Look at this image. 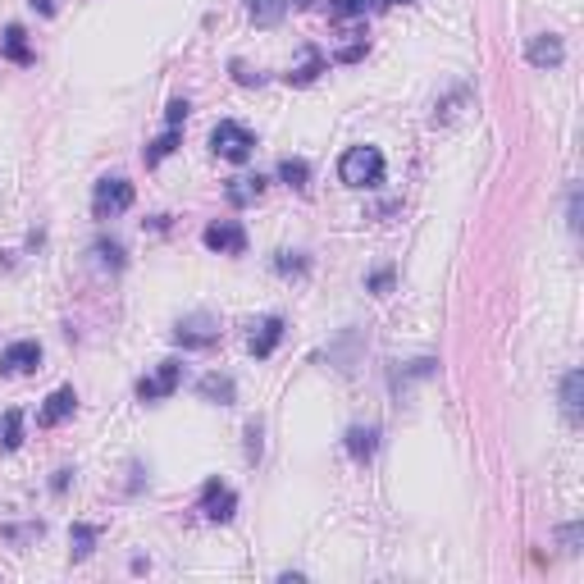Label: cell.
<instances>
[{"label":"cell","mask_w":584,"mask_h":584,"mask_svg":"<svg viewBox=\"0 0 584 584\" xmlns=\"http://www.w3.org/2000/svg\"><path fill=\"white\" fill-rule=\"evenodd\" d=\"M210 146H215V155H224V160L243 165V160H251V151H256V133L243 128V124H233V119H224V124H215Z\"/></svg>","instance_id":"cell-2"},{"label":"cell","mask_w":584,"mask_h":584,"mask_svg":"<svg viewBox=\"0 0 584 584\" xmlns=\"http://www.w3.org/2000/svg\"><path fill=\"white\" fill-rule=\"evenodd\" d=\"M297 5H301V10H310V5H316V0H297Z\"/></svg>","instance_id":"cell-36"},{"label":"cell","mask_w":584,"mask_h":584,"mask_svg":"<svg viewBox=\"0 0 584 584\" xmlns=\"http://www.w3.org/2000/svg\"><path fill=\"white\" fill-rule=\"evenodd\" d=\"M247 14L256 28H275L288 14V0H247Z\"/></svg>","instance_id":"cell-19"},{"label":"cell","mask_w":584,"mask_h":584,"mask_svg":"<svg viewBox=\"0 0 584 584\" xmlns=\"http://www.w3.org/2000/svg\"><path fill=\"white\" fill-rule=\"evenodd\" d=\"M187 110H192V105H187L183 96H174V101H169V110H165V124H169V128H183V119H187Z\"/></svg>","instance_id":"cell-26"},{"label":"cell","mask_w":584,"mask_h":584,"mask_svg":"<svg viewBox=\"0 0 584 584\" xmlns=\"http://www.w3.org/2000/svg\"><path fill=\"white\" fill-rule=\"evenodd\" d=\"M580 534H584L580 525H566V530H562V543H566V553H575V548H580Z\"/></svg>","instance_id":"cell-30"},{"label":"cell","mask_w":584,"mask_h":584,"mask_svg":"<svg viewBox=\"0 0 584 584\" xmlns=\"http://www.w3.org/2000/svg\"><path fill=\"white\" fill-rule=\"evenodd\" d=\"M325 64H329V60H325L316 46H306V60L288 73V83H292V87H310V83H316V78L325 73Z\"/></svg>","instance_id":"cell-16"},{"label":"cell","mask_w":584,"mask_h":584,"mask_svg":"<svg viewBox=\"0 0 584 584\" xmlns=\"http://www.w3.org/2000/svg\"><path fill=\"white\" fill-rule=\"evenodd\" d=\"M37 366H42V347H37L32 338L10 342L5 352H0V374H28V370H37Z\"/></svg>","instance_id":"cell-8"},{"label":"cell","mask_w":584,"mask_h":584,"mask_svg":"<svg viewBox=\"0 0 584 584\" xmlns=\"http://www.w3.org/2000/svg\"><path fill=\"white\" fill-rule=\"evenodd\" d=\"M133 206V183L128 178H101L92 192V215L96 219H114Z\"/></svg>","instance_id":"cell-3"},{"label":"cell","mask_w":584,"mask_h":584,"mask_svg":"<svg viewBox=\"0 0 584 584\" xmlns=\"http://www.w3.org/2000/svg\"><path fill=\"white\" fill-rule=\"evenodd\" d=\"M525 60H530L534 69H557V64L566 60V46H562V37H557V32H539V37H530V46H525Z\"/></svg>","instance_id":"cell-9"},{"label":"cell","mask_w":584,"mask_h":584,"mask_svg":"<svg viewBox=\"0 0 584 584\" xmlns=\"http://www.w3.org/2000/svg\"><path fill=\"white\" fill-rule=\"evenodd\" d=\"M347 452H352L357 461H370L379 452V430H374V424H357V430H347Z\"/></svg>","instance_id":"cell-13"},{"label":"cell","mask_w":584,"mask_h":584,"mask_svg":"<svg viewBox=\"0 0 584 584\" xmlns=\"http://www.w3.org/2000/svg\"><path fill=\"white\" fill-rule=\"evenodd\" d=\"M92 256H96L101 269H124V247H119V243H105V238H101V243L92 247Z\"/></svg>","instance_id":"cell-23"},{"label":"cell","mask_w":584,"mask_h":584,"mask_svg":"<svg viewBox=\"0 0 584 584\" xmlns=\"http://www.w3.org/2000/svg\"><path fill=\"white\" fill-rule=\"evenodd\" d=\"M174 342L178 347H210V342H219V320L210 310H192V316H183L174 325Z\"/></svg>","instance_id":"cell-4"},{"label":"cell","mask_w":584,"mask_h":584,"mask_svg":"<svg viewBox=\"0 0 584 584\" xmlns=\"http://www.w3.org/2000/svg\"><path fill=\"white\" fill-rule=\"evenodd\" d=\"M73 411H78V393H73V388H55V393L42 402V411H37V424L55 430V424H64Z\"/></svg>","instance_id":"cell-10"},{"label":"cell","mask_w":584,"mask_h":584,"mask_svg":"<svg viewBox=\"0 0 584 584\" xmlns=\"http://www.w3.org/2000/svg\"><path fill=\"white\" fill-rule=\"evenodd\" d=\"M233 73H238V83H243V87L260 83V73H251V69H243V64H233Z\"/></svg>","instance_id":"cell-31"},{"label":"cell","mask_w":584,"mask_h":584,"mask_svg":"<svg viewBox=\"0 0 584 584\" xmlns=\"http://www.w3.org/2000/svg\"><path fill=\"white\" fill-rule=\"evenodd\" d=\"M279 178H284L288 187L306 192V183H310V165L301 160V155H288V160H279Z\"/></svg>","instance_id":"cell-21"},{"label":"cell","mask_w":584,"mask_h":584,"mask_svg":"<svg viewBox=\"0 0 584 584\" xmlns=\"http://www.w3.org/2000/svg\"><path fill=\"white\" fill-rule=\"evenodd\" d=\"M279 342H284V320H279V316L251 325V357H269Z\"/></svg>","instance_id":"cell-12"},{"label":"cell","mask_w":584,"mask_h":584,"mask_svg":"<svg viewBox=\"0 0 584 584\" xmlns=\"http://www.w3.org/2000/svg\"><path fill=\"white\" fill-rule=\"evenodd\" d=\"M260 192H265V178L256 174V178H228L224 197H228L233 206H251V202H260Z\"/></svg>","instance_id":"cell-17"},{"label":"cell","mask_w":584,"mask_h":584,"mask_svg":"<svg viewBox=\"0 0 584 584\" xmlns=\"http://www.w3.org/2000/svg\"><path fill=\"white\" fill-rule=\"evenodd\" d=\"M388 288H393V269H379V275H370V292H388Z\"/></svg>","instance_id":"cell-29"},{"label":"cell","mask_w":584,"mask_h":584,"mask_svg":"<svg viewBox=\"0 0 584 584\" xmlns=\"http://www.w3.org/2000/svg\"><path fill=\"white\" fill-rule=\"evenodd\" d=\"M233 512H238V493H233L224 480H206L202 484V516L215 525H228Z\"/></svg>","instance_id":"cell-5"},{"label":"cell","mask_w":584,"mask_h":584,"mask_svg":"<svg viewBox=\"0 0 584 584\" xmlns=\"http://www.w3.org/2000/svg\"><path fill=\"white\" fill-rule=\"evenodd\" d=\"M0 51H5V60L10 64H32L37 55H32V46H28V32L19 28V23H10L5 28V42H0Z\"/></svg>","instance_id":"cell-14"},{"label":"cell","mask_w":584,"mask_h":584,"mask_svg":"<svg viewBox=\"0 0 584 584\" xmlns=\"http://www.w3.org/2000/svg\"><path fill=\"white\" fill-rule=\"evenodd\" d=\"M0 448H5V452L23 448V415L19 411H5V420H0Z\"/></svg>","instance_id":"cell-22"},{"label":"cell","mask_w":584,"mask_h":584,"mask_svg":"<svg viewBox=\"0 0 584 584\" xmlns=\"http://www.w3.org/2000/svg\"><path fill=\"white\" fill-rule=\"evenodd\" d=\"M178 142H183V128H165L155 142H146V151H142V160H146V169H155L165 160V155H174L178 151Z\"/></svg>","instance_id":"cell-15"},{"label":"cell","mask_w":584,"mask_h":584,"mask_svg":"<svg viewBox=\"0 0 584 584\" xmlns=\"http://www.w3.org/2000/svg\"><path fill=\"white\" fill-rule=\"evenodd\" d=\"M338 178L347 187H379L383 183V151L379 146H347L338 160Z\"/></svg>","instance_id":"cell-1"},{"label":"cell","mask_w":584,"mask_h":584,"mask_svg":"<svg viewBox=\"0 0 584 584\" xmlns=\"http://www.w3.org/2000/svg\"><path fill=\"white\" fill-rule=\"evenodd\" d=\"M366 51H370V42H366V37H352L347 46H338V55H333V60H338V64H357Z\"/></svg>","instance_id":"cell-24"},{"label":"cell","mask_w":584,"mask_h":584,"mask_svg":"<svg viewBox=\"0 0 584 584\" xmlns=\"http://www.w3.org/2000/svg\"><path fill=\"white\" fill-rule=\"evenodd\" d=\"M197 393L206 402H215V407H233V402H238V383H233V374H202Z\"/></svg>","instance_id":"cell-11"},{"label":"cell","mask_w":584,"mask_h":584,"mask_svg":"<svg viewBox=\"0 0 584 584\" xmlns=\"http://www.w3.org/2000/svg\"><path fill=\"white\" fill-rule=\"evenodd\" d=\"M379 5H411V0H379Z\"/></svg>","instance_id":"cell-35"},{"label":"cell","mask_w":584,"mask_h":584,"mask_svg":"<svg viewBox=\"0 0 584 584\" xmlns=\"http://www.w3.org/2000/svg\"><path fill=\"white\" fill-rule=\"evenodd\" d=\"M32 10H37V14H46V19H51V14H55V0H32Z\"/></svg>","instance_id":"cell-34"},{"label":"cell","mask_w":584,"mask_h":584,"mask_svg":"<svg viewBox=\"0 0 584 584\" xmlns=\"http://www.w3.org/2000/svg\"><path fill=\"white\" fill-rule=\"evenodd\" d=\"M571 228H580V187H571Z\"/></svg>","instance_id":"cell-32"},{"label":"cell","mask_w":584,"mask_h":584,"mask_svg":"<svg viewBox=\"0 0 584 584\" xmlns=\"http://www.w3.org/2000/svg\"><path fill=\"white\" fill-rule=\"evenodd\" d=\"M96 539H101V530H96V525H87V521H78V525L69 530V553H73V562H83V557H92V548H96Z\"/></svg>","instance_id":"cell-18"},{"label":"cell","mask_w":584,"mask_h":584,"mask_svg":"<svg viewBox=\"0 0 584 584\" xmlns=\"http://www.w3.org/2000/svg\"><path fill=\"white\" fill-rule=\"evenodd\" d=\"M202 243H206L210 251H219V256H243V251H247V228H243L238 219H219V224H210V228L202 233Z\"/></svg>","instance_id":"cell-6"},{"label":"cell","mask_w":584,"mask_h":584,"mask_svg":"<svg viewBox=\"0 0 584 584\" xmlns=\"http://www.w3.org/2000/svg\"><path fill=\"white\" fill-rule=\"evenodd\" d=\"M69 475H73V471H55V480H51V489H55V493H64V489H69Z\"/></svg>","instance_id":"cell-33"},{"label":"cell","mask_w":584,"mask_h":584,"mask_svg":"<svg viewBox=\"0 0 584 584\" xmlns=\"http://www.w3.org/2000/svg\"><path fill=\"white\" fill-rule=\"evenodd\" d=\"M247 457H251V461H260V420H251V424H247Z\"/></svg>","instance_id":"cell-28"},{"label":"cell","mask_w":584,"mask_h":584,"mask_svg":"<svg viewBox=\"0 0 584 584\" xmlns=\"http://www.w3.org/2000/svg\"><path fill=\"white\" fill-rule=\"evenodd\" d=\"M178 383H183V366L178 361H160V366H155V374H146L137 383V402H160V398L174 393Z\"/></svg>","instance_id":"cell-7"},{"label":"cell","mask_w":584,"mask_h":584,"mask_svg":"<svg viewBox=\"0 0 584 584\" xmlns=\"http://www.w3.org/2000/svg\"><path fill=\"white\" fill-rule=\"evenodd\" d=\"M580 407H584V374L571 370L562 379V411H566V420H580Z\"/></svg>","instance_id":"cell-20"},{"label":"cell","mask_w":584,"mask_h":584,"mask_svg":"<svg viewBox=\"0 0 584 584\" xmlns=\"http://www.w3.org/2000/svg\"><path fill=\"white\" fill-rule=\"evenodd\" d=\"M284 275H306V260L301 256H292V251H279V260H275Z\"/></svg>","instance_id":"cell-27"},{"label":"cell","mask_w":584,"mask_h":584,"mask_svg":"<svg viewBox=\"0 0 584 584\" xmlns=\"http://www.w3.org/2000/svg\"><path fill=\"white\" fill-rule=\"evenodd\" d=\"M329 14L333 19H357V14H366V0H329Z\"/></svg>","instance_id":"cell-25"}]
</instances>
